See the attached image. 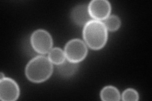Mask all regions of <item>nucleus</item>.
<instances>
[{
  "label": "nucleus",
  "mask_w": 152,
  "mask_h": 101,
  "mask_svg": "<svg viewBox=\"0 0 152 101\" xmlns=\"http://www.w3.org/2000/svg\"><path fill=\"white\" fill-rule=\"evenodd\" d=\"M65 55L64 51L59 47H55L51 49L49 52L48 59L55 65H58L65 60Z\"/></svg>",
  "instance_id": "nucleus-10"
},
{
  "label": "nucleus",
  "mask_w": 152,
  "mask_h": 101,
  "mask_svg": "<svg viewBox=\"0 0 152 101\" xmlns=\"http://www.w3.org/2000/svg\"><path fill=\"white\" fill-rule=\"evenodd\" d=\"M139 97L138 92L133 89H127L122 94V100L124 101H137Z\"/></svg>",
  "instance_id": "nucleus-12"
},
{
  "label": "nucleus",
  "mask_w": 152,
  "mask_h": 101,
  "mask_svg": "<svg viewBox=\"0 0 152 101\" xmlns=\"http://www.w3.org/2000/svg\"><path fill=\"white\" fill-rule=\"evenodd\" d=\"M20 95V89L16 81L5 77L0 80V99L2 101H15Z\"/></svg>",
  "instance_id": "nucleus-6"
},
{
  "label": "nucleus",
  "mask_w": 152,
  "mask_h": 101,
  "mask_svg": "<svg viewBox=\"0 0 152 101\" xmlns=\"http://www.w3.org/2000/svg\"><path fill=\"white\" fill-rule=\"evenodd\" d=\"M107 29L111 32H115L120 28L121 25V19L118 16L110 15L103 22Z\"/></svg>",
  "instance_id": "nucleus-11"
},
{
  "label": "nucleus",
  "mask_w": 152,
  "mask_h": 101,
  "mask_svg": "<svg viewBox=\"0 0 152 101\" xmlns=\"http://www.w3.org/2000/svg\"><path fill=\"white\" fill-rule=\"evenodd\" d=\"M83 35L85 42L93 50L101 49L108 39V32L104 23L96 20H91L86 24Z\"/></svg>",
  "instance_id": "nucleus-1"
},
{
  "label": "nucleus",
  "mask_w": 152,
  "mask_h": 101,
  "mask_svg": "<svg viewBox=\"0 0 152 101\" xmlns=\"http://www.w3.org/2000/svg\"><path fill=\"white\" fill-rule=\"evenodd\" d=\"M31 45L36 52L41 54L48 53L53 46V39L50 33L43 29H38L32 33Z\"/></svg>",
  "instance_id": "nucleus-4"
},
{
  "label": "nucleus",
  "mask_w": 152,
  "mask_h": 101,
  "mask_svg": "<svg viewBox=\"0 0 152 101\" xmlns=\"http://www.w3.org/2000/svg\"><path fill=\"white\" fill-rule=\"evenodd\" d=\"M53 71V64L48 57L37 56L28 62L25 73L27 79L32 82L41 83L50 77Z\"/></svg>",
  "instance_id": "nucleus-2"
},
{
  "label": "nucleus",
  "mask_w": 152,
  "mask_h": 101,
  "mask_svg": "<svg viewBox=\"0 0 152 101\" xmlns=\"http://www.w3.org/2000/svg\"><path fill=\"white\" fill-rule=\"evenodd\" d=\"M100 98L103 101H118L121 100V94L115 86L108 85L101 90Z\"/></svg>",
  "instance_id": "nucleus-9"
},
{
  "label": "nucleus",
  "mask_w": 152,
  "mask_h": 101,
  "mask_svg": "<svg viewBox=\"0 0 152 101\" xmlns=\"http://www.w3.org/2000/svg\"><path fill=\"white\" fill-rule=\"evenodd\" d=\"M79 68V65L75 62H70L69 60H65L62 63L57 65V71L63 77L67 78L72 76Z\"/></svg>",
  "instance_id": "nucleus-8"
},
{
  "label": "nucleus",
  "mask_w": 152,
  "mask_h": 101,
  "mask_svg": "<svg viewBox=\"0 0 152 101\" xmlns=\"http://www.w3.org/2000/svg\"><path fill=\"white\" fill-rule=\"evenodd\" d=\"M111 4L107 0H93L88 4V12L94 20H104L110 16Z\"/></svg>",
  "instance_id": "nucleus-5"
},
{
  "label": "nucleus",
  "mask_w": 152,
  "mask_h": 101,
  "mask_svg": "<svg viewBox=\"0 0 152 101\" xmlns=\"http://www.w3.org/2000/svg\"><path fill=\"white\" fill-rule=\"evenodd\" d=\"M66 59L70 62H78L83 61L88 54V48L85 43L79 39L69 41L65 47Z\"/></svg>",
  "instance_id": "nucleus-3"
},
{
  "label": "nucleus",
  "mask_w": 152,
  "mask_h": 101,
  "mask_svg": "<svg viewBox=\"0 0 152 101\" xmlns=\"http://www.w3.org/2000/svg\"><path fill=\"white\" fill-rule=\"evenodd\" d=\"M71 18L79 26H84L88 22L92 20L88 12V4L81 3L75 6L71 11Z\"/></svg>",
  "instance_id": "nucleus-7"
},
{
  "label": "nucleus",
  "mask_w": 152,
  "mask_h": 101,
  "mask_svg": "<svg viewBox=\"0 0 152 101\" xmlns=\"http://www.w3.org/2000/svg\"><path fill=\"white\" fill-rule=\"evenodd\" d=\"M5 78V76H4V74L1 72V73H0V80H1L3 78Z\"/></svg>",
  "instance_id": "nucleus-13"
}]
</instances>
